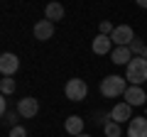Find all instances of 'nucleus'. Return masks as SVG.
I'll use <instances>...</instances> for the list:
<instances>
[{"mask_svg":"<svg viewBox=\"0 0 147 137\" xmlns=\"http://www.w3.org/2000/svg\"><path fill=\"white\" fill-rule=\"evenodd\" d=\"M64 127H66V132H69L71 137L84 135V118H79V115H69L66 122H64Z\"/></svg>","mask_w":147,"mask_h":137,"instance_id":"11","label":"nucleus"},{"mask_svg":"<svg viewBox=\"0 0 147 137\" xmlns=\"http://www.w3.org/2000/svg\"><path fill=\"white\" fill-rule=\"evenodd\" d=\"M123 98H125V103L127 105H145V100H147V93L145 91L140 88V86H130V88L125 91V95H123Z\"/></svg>","mask_w":147,"mask_h":137,"instance_id":"8","label":"nucleus"},{"mask_svg":"<svg viewBox=\"0 0 147 137\" xmlns=\"http://www.w3.org/2000/svg\"><path fill=\"white\" fill-rule=\"evenodd\" d=\"M127 137H147V118H132L127 127Z\"/></svg>","mask_w":147,"mask_h":137,"instance_id":"10","label":"nucleus"},{"mask_svg":"<svg viewBox=\"0 0 147 137\" xmlns=\"http://www.w3.org/2000/svg\"><path fill=\"white\" fill-rule=\"evenodd\" d=\"M17 68H20V59H17L12 52H5L3 56H0V74L3 76H15Z\"/></svg>","mask_w":147,"mask_h":137,"instance_id":"5","label":"nucleus"},{"mask_svg":"<svg viewBox=\"0 0 147 137\" xmlns=\"http://www.w3.org/2000/svg\"><path fill=\"white\" fill-rule=\"evenodd\" d=\"M103 132H105V137H120V135H123L120 125H118V122H113V120H110L108 125L103 127Z\"/></svg>","mask_w":147,"mask_h":137,"instance_id":"16","label":"nucleus"},{"mask_svg":"<svg viewBox=\"0 0 147 137\" xmlns=\"http://www.w3.org/2000/svg\"><path fill=\"white\" fill-rule=\"evenodd\" d=\"M110 39H113L118 47H130L137 37H135V32H132L130 25H118L115 30H113V34H110Z\"/></svg>","mask_w":147,"mask_h":137,"instance_id":"4","label":"nucleus"},{"mask_svg":"<svg viewBox=\"0 0 147 137\" xmlns=\"http://www.w3.org/2000/svg\"><path fill=\"white\" fill-rule=\"evenodd\" d=\"M17 118H20V113H5L3 115V122L10 125V127H17Z\"/></svg>","mask_w":147,"mask_h":137,"instance_id":"18","label":"nucleus"},{"mask_svg":"<svg viewBox=\"0 0 147 137\" xmlns=\"http://www.w3.org/2000/svg\"><path fill=\"white\" fill-rule=\"evenodd\" d=\"M132 61V52H130V47H115V52H113V64H130Z\"/></svg>","mask_w":147,"mask_h":137,"instance_id":"14","label":"nucleus"},{"mask_svg":"<svg viewBox=\"0 0 147 137\" xmlns=\"http://www.w3.org/2000/svg\"><path fill=\"white\" fill-rule=\"evenodd\" d=\"M61 17H64V5H59V3H49V5L44 7V20L59 22Z\"/></svg>","mask_w":147,"mask_h":137,"instance_id":"13","label":"nucleus"},{"mask_svg":"<svg viewBox=\"0 0 147 137\" xmlns=\"http://www.w3.org/2000/svg\"><path fill=\"white\" fill-rule=\"evenodd\" d=\"M93 54H98V56H103V54L110 52V47H113V39L108 37V34H98V37L93 39Z\"/></svg>","mask_w":147,"mask_h":137,"instance_id":"12","label":"nucleus"},{"mask_svg":"<svg viewBox=\"0 0 147 137\" xmlns=\"http://www.w3.org/2000/svg\"><path fill=\"white\" fill-rule=\"evenodd\" d=\"M15 79L12 76H5V79L0 81V91H3V95H10V93H15Z\"/></svg>","mask_w":147,"mask_h":137,"instance_id":"15","label":"nucleus"},{"mask_svg":"<svg viewBox=\"0 0 147 137\" xmlns=\"http://www.w3.org/2000/svg\"><path fill=\"white\" fill-rule=\"evenodd\" d=\"M93 122H96V125H108V122H110V113H96V118H93Z\"/></svg>","mask_w":147,"mask_h":137,"instance_id":"19","label":"nucleus"},{"mask_svg":"<svg viewBox=\"0 0 147 137\" xmlns=\"http://www.w3.org/2000/svg\"><path fill=\"white\" fill-rule=\"evenodd\" d=\"M86 93H88V86H86L84 79H69L66 86H64V95H66L69 100H74V103L84 100Z\"/></svg>","mask_w":147,"mask_h":137,"instance_id":"3","label":"nucleus"},{"mask_svg":"<svg viewBox=\"0 0 147 137\" xmlns=\"http://www.w3.org/2000/svg\"><path fill=\"white\" fill-rule=\"evenodd\" d=\"M17 113H20V118H34L37 113H39V103H37V98H32V95L20 98V100H17Z\"/></svg>","mask_w":147,"mask_h":137,"instance_id":"6","label":"nucleus"},{"mask_svg":"<svg viewBox=\"0 0 147 137\" xmlns=\"http://www.w3.org/2000/svg\"><path fill=\"white\" fill-rule=\"evenodd\" d=\"M10 137H27V130L22 125H17V127H10Z\"/></svg>","mask_w":147,"mask_h":137,"instance_id":"20","label":"nucleus"},{"mask_svg":"<svg viewBox=\"0 0 147 137\" xmlns=\"http://www.w3.org/2000/svg\"><path fill=\"white\" fill-rule=\"evenodd\" d=\"M125 79L130 81V86H140L147 81V59L145 56H132V61L127 64Z\"/></svg>","mask_w":147,"mask_h":137,"instance_id":"2","label":"nucleus"},{"mask_svg":"<svg viewBox=\"0 0 147 137\" xmlns=\"http://www.w3.org/2000/svg\"><path fill=\"white\" fill-rule=\"evenodd\" d=\"M52 37H54V22H49V20L34 22V39L47 42V39H52Z\"/></svg>","mask_w":147,"mask_h":137,"instance_id":"9","label":"nucleus"},{"mask_svg":"<svg viewBox=\"0 0 147 137\" xmlns=\"http://www.w3.org/2000/svg\"><path fill=\"white\" fill-rule=\"evenodd\" d=\"M137 5H140V7H147V0H140V3H137Z\"/></svg>","mask_w":147,"mask_h":137,"instance_id":"23","label":"nucleus"},{"mask_svg":"<svg viewBox=\"0 0 147 137\" xmlns=\"http://www.w3.org/2000/svg\"><path fill=\"white\" fill-rule=\"evenodd\" d=\"M79 137H91V135H79Z\"/></svg>","mask_w":147,"mask_h":137,"instance_id":"24","label":"nucleus"},{"mask_svg":"<svg viewBox=\"0 0 147 137\" xmlns=\"http://www.w3.org/2000/svg\"><path fill=\"white\" fill-rule=\"evenodd\" d=\"M0 113H3V115L7 113V100L5 98H0Z\"/></svg>","mask_w":147,"mask_h":137,"instance_id":"22","label":"nucleus"},{"mask_svg":"<svg viewBox=\"0 0 147 137\" xmlns=\"http://www.w3.org/2000/svg\"><path fill=\"white\" fill-rule=\"evenodd\" d=\"M130 88L127 86V79H123V76H105L103 81H100V93H103V98H118V95H125V91Z\"/></svg>","mask_w":147,"mask_h":137,"instance_id":"1","label":"nucleus"},{"mask_svg":"<svg viewBox=\"0 0 147 137\" xmlns=\"http://www.w3.org/2000/svg\"><path fill=\"white\" fill-rule=\"evenodd\" d=\"M98 30H100V34H108V37H110V34H113V30H115V27L110 25V22H100V27H98Z\"/></svg>","mask_w":147,"mask_h":137,"instance_id":"21","label":"nucleus"},{"mask_svg":"<svg viewBox=\"0 0 147 137\" xmlns=\"http://www.w3.org/2000/svg\"><path fill=\"white\" fill-rule=\"evenodd\" d=\"M130 52L137 54V56H145V59H147V47H145V42H142V39H135V42L130 44Z\"/></svg>","mask_w":147,"mask_h":137,"instance_id":"17","label":"nucleus"},{"mask_svg":"<svg viewBox=\"0 0 147 137\" xmlns=\"http://www.w3.org/2000/svg\"><path fill=\"white\" fill-rule=\"evenodd\" d=\"M110 120L113 122H127V120H132V105H127L125 100L123 103H115L113 105V110H110Z\"/></svg>","mask_w":147,"mask_h":137,"instance_id":"7","label":"nucleus"}]
</instances>
